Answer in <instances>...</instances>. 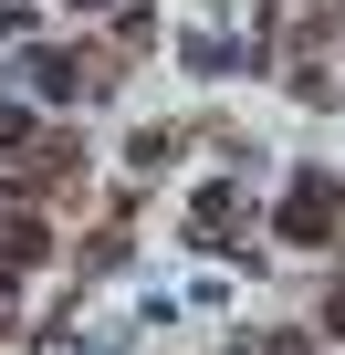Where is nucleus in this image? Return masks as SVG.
<instances>
[{"mask_svg":"<svg viewBox=\"0 0 345 355\" xmlns=\"http://www.w3.org/2000/svg\"><path fill=\"white\" fill-rule=\"evenodd\" d=\"M42 261V220H11V230H0V272H32Z\"/></svg>","mask_w":345,"mask_h":355,"instance_id":"f03ea898","label":"nucleus"},{"mask_svg":"<svg viewBox=\"0 0 345 355\" xmlns=\"http://www.w3.org/2000/svg\"><path fill=\"white\" fill-rule=\"evenodd\" d=\"M335 178H293L283 189V241H335Z\"/></svg>","mask_w":345,"mask_h":355,"instance_id":"f257e3e1","label":"nucleus"},{"mask_svg":"<svg viewBox=\"0 0 345 355\" xmlns=\"http://www.w3.org/2000/svg\"><path fill=\"white\" fill-rule=\"evenodd\" d=\"M335 334H345V282H335Z\"/></svg>","mask_w":345,"mask_h":355,"instance_id":"7ed1b4c3","label":"nucleus"}]
</instances>
